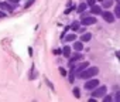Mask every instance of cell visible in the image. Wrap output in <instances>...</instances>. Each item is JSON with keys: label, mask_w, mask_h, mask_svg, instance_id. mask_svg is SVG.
Segmentation results:
<instances>
[{"label": "cell", "mask_w": 120, "mask_h": 102, "mask_svg": "<svg viewBox=\"0 0 120 102\" xmlns=\"http://www.w3.org/2000/svg\"><path fill=\"white\" fill-rule=\"evenodd\" d=\"M98 72H99V68L98 67H88V68H85L81 74H78L81 78H83V79H89V78H93L95 75H98Z\"/></svg>", "instance_id": "6da1fadb"}, {"label": "cell", "mask_w": 120, "mask_h": 102, "mask_svg": "<svg viewBox=\"0 0 120 102\" xmlns=\"http://www.w3.org/2000/svg\"><path fill=\"white\" fill-rule=\"evenodd\" d=\"M106 91H107V89H106V86H99V88L96 86V88H95V91L92 92V96H93V98H102V96L106 94Z\"/></svg>", "instance_id": "7a4b0ae2"}, {"label": "cell", "mask_w": 120, "mask_h": 102, "mask_svg": "<svg viewBox=\"0 0 120 102\" xmlns=\"http://www.w3.org/2000/svg\"><path fill=\"white\" fill-rule=\"evenodd\" d=\"M98 85H99V79H90V78H89V81L85 82V89L92 91V89H95Z\"/></svg>", "instance_id": "3957f363"}, {"label": "cell", "mask_w": 120, "mask_h": 102, "mask_svg": "<svg viewBox=\"0 0 120 102\" xmlns=\"http://www.w3.org/2000/svg\"><path fill=\"white\" fill-rule=\"evenodd\" d=\"M102 16H103V19H105L107 23H113V21H114V16H113L110 12H102Z\"/></svg>", "instance_id": "277c9868"}, {"label": "cell", "mask_w": 120, "mask_h": 102, "mask_svg": "<svg viewBox=\"0 0 120 102\" xmlns=\"http://www.w3.org/2000/svg\"><path fill=\"white\" fill-rule=\"evenodd\" d=\"M96 23V19L95 17H83L82 19V24L83 26H92Z\"/></svg>", "instance_id": "5b68a950"}, {"label": "cell", "mask_w": 120, "mask_h": 102, "mask_svg": "<svg viewBox=\"0 0 120 102\" xmlns=\"http://www.w3.org/2000/svg\"><path fill=\"white\" fill-rule=\"evenodd\" d=\"M88 67H89L88 61H86V63H82L81 65H78L76 68H74V72H75V74H81V72H82V71H83L85 68H88Z\"/></svg>", "instance_id": "8992f818"}, {"label": "cell", "mask_w": 120, "mask_h": 102, "mask_svg": "<svg viewBox=\"0 0 120 102\" xmlns=\"http://www.w3.org/2000/svg\"><path fill=\"white\" fill-rule=\"evenodd\" d=\"M0 9L4 10V12H13V6L9 4L7 2H2V3H0Z\"/></svg>", "instance_id": "52a82bcc"}, {"label": "cell", "mask_w": 120, "mask_h": 102, "mask_svg": "<svg viewBox=\"0 0 120 102\" xmlns=\"http://www.w3.org/2000/svg\"><path fill=\"white\" fill-rule=\"evenodd\" d=\"M90 13H93V14H102V7L93 4V6H90Z\"/></svg>", "instance_id": "ba28073f"}, {"label": "cell", "mask_w": 120, "mask_h": 102, "mask_svg": "<svg viewBox=\"0 0 120 102\" xmlns=\"http://www.w3.org/2000/svg\"><path fill=\"white\" fill-rule=\"evenodd\" d=\"M62 54H64L65 57H69V55H71V48H69L68 45H65V47H64V50H62Z\"/></svg>", "instance_id": "9c48e42d"}, {"label": "cell", "mask_w": 120, "mask_h": 102, "mask_svg": "<svg viewBox=\"0 0 120 102\" xmlns=\"http://www.w3.org/2000/svg\"><path fill=\"white\" fill-rule=\"evenodd\" d=\"M81 58H82V55H81V54H75V55H74V57L69 60V64H74L75 61H79Z\"/></svg>", "instance_id": "30bf717a"}, {"label": "cell", "mask_w": 120, "mask_h": 102, "mask_svg": "<svg viewBox=\"0 0 120 102\" xmlns=\"http://www.w3.org/2000/svg\"><path fill=\"white\" fill-rule=\"evenodd\" d=\"M83 48V43L82 41H75V50L76 51H81Z\"/></svg>", "instance_id": "8fae6325"}, {"label": "cell", "mask_w": 120, "mask_h": 102, "mask_svg": "<svg viewBox=\"0 0 120 102\" xmlns=\"http://www.w3.org/2000/svg\"><path fill=\"white\" fill-rule=\"evenodd\" d=\"M112 4H113L112 0H103V7H107V9H109Z\"/></svg>", "instance_id": "7c38bea8"}, {"label": "cell", "mask_w": 120, "mask_h": 102, "mask_svg": "<svg viewBox=\"0 0 120 102\" xmlns=\"http://www.w3.org/2000/svg\"><path fill=\"white\" fill-rule=\"evenodd\" d=\"M85 10H86V3H82V4L78 6V12H79V13H82V12H85Z\"/></svg>", "instance_id": "4fadbf2b"}, {"label": "cell", "mask_w": 120, "mask_h": 102, "mask_svg": "<svg viewBox=\"0 0 120 102\" xmlns=\"http://www.w3.org/2000/svg\"><path fill=\"white\" fill-rule=\"evenodd\" d=\"M90 40V34L89 33H85L83 35H82V43H85V41H89Z\"/></svg>", "instance_id": "5bb4252c"}, {"label": "cell", "mask_w": 120, "mask_h": 102, "mask_svg": "<svg viewBox=\"0 0 120 102\" xmlns=\"http://www.w3.org/2000/svg\"><path fill=\"white\" fill-rule=\"evenodd\" d=\"M75 38H76V34H69V35H67V37H65V40H67V41H74Z\"/></svg>", "instance_id": "9a60e30c"}, {"label": "cell", "mask_w": 120, "mask_h": 102, "mask_svg": "<svg viewBox=\"0 0 120 102\" xmlns=\"http://www.w3.org/2000/svg\"><path fill=\"white\" fill-rule=\"evenodd\" d=\"M114 14H116L117 17H120V4L116 6V9H114Z\"/></svg>", "instance_id": "2e32d148"}, {"label": "cell", "mask_w": 120, "mask_h": 102, "mask_svg": "<svg viewBox=\"0 0 120 102\" xmlns=\"http://www.w3.org/2000/svg\"><path fill=\"white\" fill-rule=\"evenodd\" d=\"M74 95H75L76 98H79V96H81V94H79V89H78V88H74Z\"/></svg>", "instance_id": "e0dca14e"}, {"label": "cell", "mask_w": 120, "mask_h": 102, "mask_svg": "<svg viewBox=\"0 0 120 102\" xmlns=\"http://www.w3.org/2000/svg\"><path fill=\"white\" fill-rule=\"evenodd\" d=\"M78 28H79V24H78V21H75V23L72 24V30H75V31H76Z\"/></svg>", "instance_id": "ac0fdd59"}, {"label": "cell", "mask_w": 120, "mask_h": 102, "mask_svg": "<svg viewBox=\"0 0 120 102\" xmlns=\"http://www.w3.org/2000/svg\"><path fill=\"white\" fill-rule=\"evenodd\" d=\"M103 101H105V102H110V101H112V98H110V96H105V95H103Z\"/></svg>", "instance_id": "d6986e66"}, {"label": "cell", "mask_w": 120, "mask_h": 102, "mask_svg": "<svg viewBox=\"0 0 120 102\" xmlns=\"http://www.w3.org/2000/svg\"><path fill=\"white\" fill-rule=\"evenodd\" d=\"M95 3H96V0H88V4L89 6H93Z\"/></svg>", "instance_id": "ffe728a7"}, {"label": "cell", "mask_w": 120, "mask_h": 102, "mask_svg": "<svg viewBox=\"0 0 120 102\" xmlns=\"http://www.w3.org/2000/svg\"><path fill=\"white\" fill-rule=\"evenodd\" d=\"M114 98H116V101H117V102H120V91L116 94V96H114Z\"/></svg>", "instance_id": "44dd1931"}, {"label": "cell", "mask_w": 120, "mask_h": 102, "mask_svg": "<svg viewBox=\"0 0 120 102\" xmlns=\"http://www.w3.org/2000/svg\"><path fill=\"white\" fill-rule=\"evenodd\" d=\"M33 3H34V0H30V2H28V3L26 4V9H27V7H30V6H31Z\"/></svg>", "instance_id": "7402d4cb"}, {"label": "cell", "mask_w": 120, "mask_h": 102, "mask_svg": "<svg viewBox=\"0 0 120 102\" xmlns=\"http://www.w3.org/2000/svg\"><path fill=\"white\" fill-rule=\"evenodd\" d=\"M9 2H11V3H19L20 0H9Z\"/></svg>", "instance_id": "603a6c76"}, {"label": "cell", "mask_w": 120, "mask_h": 102, "mask_svg": "<svg viewBox=\"0 0 120 102\" xmlns=\"http://www.w3.org/2000/svg\"><path fill=\"white\" fill-rule=\"evenodd\" d=\"M116 2H117V3H120V0H116Z\"/></svg>", "instance_id": "cb8c5ba5"}, {"label": "cell", "mask_w": 120, "mask_h": 102, "mask_svg": "<svg viewBox=\"0 0 120 102\" xmlns=\"http://www.w3.org/2000/svg\"><path fill=\"white\" fill-rule=\"evenodd\" d=\"M99 2H103V0H99Z\"/></svg>", "instance_id": "d4e9b609"}]
</instances>
